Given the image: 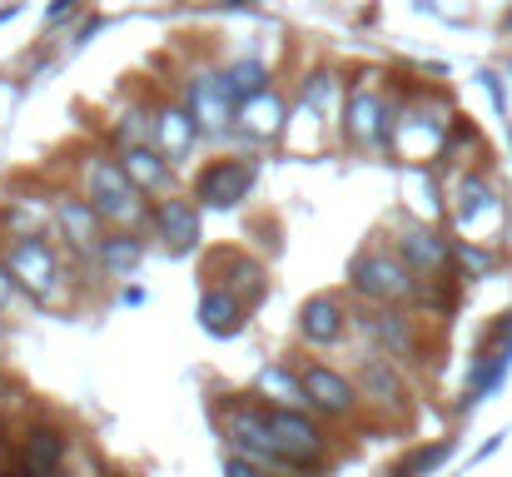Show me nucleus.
Here are the masks:
<instances>
[{
    "label": "nucleus",
    "mask_w": 512,
    "mask_h": 477,
    "mask_svg": "<svg viewBox=\"0 0 512 477\" xmlns=\"http://www.w3.org/2000/svg\"><path fill=\"white\" fill-rule=\"evenodd\" d=\"M339 100V75L334 70H319V75H309L304 80V90H299V105L304 110H314V115H329V105Z\"/></svg>",
    "instance_id": "27"
},
{
    "label": "nucleus",
    "mask_w": 512,
    "mask_h": 477,
    "mask_svg": "<svg viewBox=\"0 0 512 477\" xmlns=\"http://www.w3.org/2000/svg\"><path fill=\"white\" fill-rule=\"evenodd\" d=\"M254 393L269 398L274 408H314V398H309V388H304V373H294L289 363H269V368L259 373Z\"/></svg>",
    "instance_id": "20"
},
{
    "label": "nucleus",
    "mask_w": 512,
    "mask_h": 477,
    "mask_svg": "<svg viewBox=\"0 0 512 477\" xmlns=\"http://www.w3.org/2000/svg\"><path fill=\"white\" fill-rule=\"evenodd\" d=\"M343 328H348V314H343V304L334 294H314L304 309H299V333L309 338V343H339Z\"/></svg>",
    "instance_id": "15"
},
{
    "label": "nucleus",
    "mask_w": 512,
    "mask_h": 477,
    "mask_svg": "<svg viewBox=\"0 0 512 477\" xmlns=\"http://www.w3.org/2000/svg\"><path fill=\"white\" fill-rule=\"evenodd\" d=\"M80 179H85V189H90V199H100V194H120V189H135V179H130V169H125V159L115 155H85L80 159Z\"/></svg>",
    "instance_id": "23"
},
{
    "label": "nucleus",
    "mask_w": 512,
    "mask_h": 477,
    "mask_svg": "<svg viewBox=\"0 0 512 477\" xmlns=\"http://www.w3.org/2000/svg\"><path fill=\"white\" fill-rule=\"evenodd\" d=\"M0 333H5V328H0Z\"/></svg>",
    "instance_id": "35"
},
{
    "label": "nucleus",
    "mask_w": 512,
    "mask_h": 477,
    "mask_svg": "<svg viewBox=\"0 0 512 477\" xmlns=\"http://www.w3.org/2000/svg\"><path fill=\"white\" fill-rule=\"evenodd\" d=\"M453 259L473 274V279H483V274H493V254L488 249H478L473 239H463V244H453Z\"/></svg>",
    "instance_id": "29"
},
{
    "label": "nucleus",
    "mask_w": 512,
    "mask_h": 477,
    "mask_svg": "<svg viewBox=\"0 0 512 477\" xmlns=\"http://www.w3.org/2000/svg\"><path fill=\"white\" fill-rule=\"evenodd\" d=\"M269 428H274V443H279V453L294 473L314 468L324 458V433L304 408H269Z\"/></svg>",
    "instance_id": "4"
},
{
    "label": "nucleus",
    "mask_w": 512,
    "mask_h": 477,
    "mask_svg": "<svg viewBox=\"0 0 512 477\" xmlns=\"http://www.w3.org/2000/svg\"><path fill=\"white\" fill-rule=\"evenodd\" d=\"M204 279H214L219 289L239 294L244 304H259V299H264V289H269V279H264V264H254L249 254H234V249H219V254H209V264H204Z\"/></svg>",
    "instance_id": "9"
},
{
    "label": "nucleus",
    "mask_w": 512,
    "mask_h": 477,
    "mask_svg": "<svg viewBox=\"0 0 512 477\" xmlns=\"http://www.w3.org/2000/svg\"><path fill=\"white\" fill-rule=\"evenodd\" d=\"M155 229L165 234V244H170L174 254H189V249L199 244V209H194L189 199H160Z\"/></svg>",
    "instance_id": "19"
},
{
    "label": "nucleus",
    "mask_w": 512,
    "mask_h": 477,
    "mask_svg": "<svg viewBox=\"0 0 512 477\" xmlns=\"http://www.w3.org/2000/svg\"><path fill=\"white\" fill-rule=\"evenodd\" d=\"M508 25H512V15H508Z\"/></svg>",
    "instance_id": "34"
},
{
    "label": "nucleus",
    "mask_w": 512,
    "mask_h": 477,
    "mask_svg": "<svg viewBox=\"0 0 512 477\" xmlns=\"http://www.w3.org/2000/svg\"><path fill=\"white\" fill-rule=\"evenodd\" d=\"M199 323H204V333H214V338L239 333V328H244V299L229 294V289H219V284H209L204 299H199Z\"/></svg>",
    "instance_id": "22"
},
{
    "label": "nucleus",
    "mask_w": 512,
    "mask_h": 477,
    "mask_svg": "<svg viewBox=\"0 0 512 477\" xmlns=\"http://www.w3.org/2000/svg\"><path fill=\"white\" fill-rule=\"evenodd\" d=\"M140 259H145L140 229H115V234H105L100 249H95V264H100L110 279H130V274L140 269Z\"/></svg>",
    "instance_id": "17"
},
{
    "label": "nucleus",
    "mask_w": 512,
    "mask_h": 477,
    "mask_svg": "<svg viewBox=\"0 0 512 477\" xmlns=\"http://www.w3.org/2000/svg\"><path fill=\"white\" fill-rule=\"evenodd\" d=\"M75 5H80V0H55V5H50V20H65V15H75Z\"/></svg>",
    "instance_id": "33"
},
{
    "label": "nucleus",
    "mask_w": 512,
    "mask_h": 477,
    "mask_svg": "<svg viewBox=\"0 0 512 477\" xmlns=\"http://www.w3.org/2000/svg\"><path fill=\"white\" fill-rule=\"evenodd\" d=\"M184 95H189V110H194L199 130H209V135H224L229 120L239 115V95H234L229 75H194Z\"/></svg>",
    "instance_id": "6"
},
{
    "label": "nucleus",
    "mask_w": 512,
    "mask_h": 477,
    "mask_svg": "<svg viewBox=\"0 0 512 477\" xmlns=\"http://www.w3.org/2000/svg\"><path fill=\"white\" fill-rule=\"evenodd\" d=\"M110 140L120 150H135V145H155V115L145 105H130L115 125H110Z\"/></svg>",
    "instance_id": "26"
},
{
    "label": "nucleus",
    "mask_w": 512,
    "mask_h": 477,
    "mask_svg": "<svg viewBox=\"0 0 512 477\" xmlns=\"http://www.w3.org/2000/svg\"><path fill=\"white\" fill-rule=\"evenodd\" d=\"M348 284H353V294H363L368 304H403V299L413 304V294H418L423 274H418V269H408L398 249H368V254H358V259H353Z\"/></svg>",
    "instance_id": "1"
},
{
    "label": "nucleus",
    "mask_w": 512,
    "mask_h": 477,
    "mask_svg": "<svg viewBox=\"0 0 512 477\" xmlns=\"http://www.w3.org/2000/svg\"><path fill=\"white\" fill-rule=\"evenodd\" d=\"M120 159H125V169H130L135 189H145V194H165V189H170L174 159L165 155L160 145H135V150H120Z\"/></svg>",
    "instance_id": "21"
},
{
    "label": "nucleus",
    "mask_w": 512,
    "mask_h": 477,
    "mask_svg": "<svg viewBox=\"0 0 512 477\" xmlns=\"http://www.w3.org/2000/svg\"><path fill=\"white\" fill-rule=\"evenodd\" d=\"M358 388H363V398H368V403H378V408H393V413H403V408H408L403 378H398V368H393V363H383V358H363V368H358Z\"/></svg>",
    "instance_id": "18"
},
{
    "label": "nucleus",
    "mask_w": 512,
    "mask_h": 477,
    "mask_svg": "<svg viewBox=\"0 0 512 477\" xmlns=\"http://www.w3.org/2000/svg\"><path fill=\"white\" fill-rule=\"evenodd\" d=\"M393 249L403 254V264L408 269H418V274H443L448 269V259H453V244L438 234V229H428V224H398V239H393Z\"/></svg>",
    "instance_id": "10"
},
{
    "label": "nucleus",
    "mask_w": 512,
    "mask_h": 477,
    "mask_svg": "<svg viewBox=\"0 0 512 477\" xmlns=\"http://www.w3.org/2000/svg\"><path fill=\"white\" fill-rule=\"evenodd\" d=\"M254 179H259V164L254 159H214L209 169H199L194 199L209 204V209H234L239 199H249Z\"/></svg>",
    "instance_id": "5"
},
{
    "label": "nucleus",
    "mask_w": 512,
    "mask_h": 477,
    "mask_svg": "<svg viewBox=\"0 0 512 477\" xmlns=\"http://www.w3.org/2000/svg\"><path fill=\"white\" fill-rule=\"evenodd\" d=\"M5 269L15 274V284L35 299H55V289L70 279L60 264V249L45 244V234H15V244H5Z\"/></svg>",
    "instance_id": "2"
},
{
    "label": "nucleus",
    "mask_w": 512,
    "mask_h": 477,
    "mask_svg": "<svg viewBox=\"0 0 512 477\" xmlns=\"http://www.w3.org/2000/svg\"><path fill=\"white\" fill-rule=\"evenodd\" d=\"M194 140H199V120H194L189 105H165V110H155V145H160L174 164L194 150Z\"/></svg>",
    "instance_id": "13"
},
{
    "label": "nucleus",
    "mask_w": 512,
    "mask_h": 477,
    "mask_svg": "<svg viewBox=\"0 0 512 477\" xmlns=\"http://www.w3.org/2000/svg\"><path fill=\"white\" fill-rule=\"evenodd\" d=\"M448 453H453V438H443V443H433V448H423V453H413V458L403 463V473H408V477L433 473V468H438V463H443Z\"/></svg>",
    "instance_id": "30"
},
{
    "label": "nucleus",
    "mask_w": 512,
    "mask_h": 477,
    "mask_svg": "<svg viewBox=\"0 0 512 477\" xmlns=\"http://www.w3.org/2000/svg\"><path fill=\"white\" fill-rule=\"evenodd\" d=\"M358 328H363V338H373V343H378L383 353H393V358L413 353V318L398 314L393 304H383L378 314H363Z\"/></svg>",
    "instance_id": "14"
},
{
    "label": "nucleus",
    "mask_w": 512,
    "mask_h": 477,
    "mask_svg": "<svg viewBox=\"0 0 512 477\" xmlns=\"http://www.w3.org/2000/svg\"><path fill=\"white\" fill-rule=\"evenodd\" d=\"M105 224H120V229H145L155 224V209L145 204V189H120V194H100L95 199Z\"/></svg>",
    "instance_id": "25"
},
{
    "label": "nucleus",
    "mask_w": 512,
    "mask_h": 477,
    "mask_svg": "<svg viewBox=\"0 0 512 477\" xmlns=\"http://www.w3.org/2000/svg\"><path fill=\"white\" fill-rule=\"evenodd\" d=\"M55 224H60V239L70 244V254H90V259H95V249H100V239H105V214H100L95 199L65 194V199L55 204Z\"/></svg>",
    "instance_id": "7"
},
{
    "label": "nucleus",
    "mask_w": 512,
    "mask_h": 477,
    "mask_svg": "<svg viewBox=\"0 0 512 477\" xmlns=\"http://www.w3.org/2000/svg\"><path fill=\"white\" fill-rule=\"evenodd\" d=\"M224 477H264V473H259V463H249V458L234 453V458H224Z\"/></svg>",
    "instance_id": "31"
},
{
    "label": "nucleus",
    "mask_w": 512,
    "mask_h": 477,
    "mask_svg": "<svg viewBox=\"0 0 512 477\" xmlns=\"http://www.w3.org/2000/svg\"><path fill=\"white\" fill-rule=\"evenodd\" d=\"M239 120H244V135H249V140H269V135H279V125H284V100H279L274 90H259V95H249V100L239 105Z\"/></svg>",
    "instance_id": "24"
},
{
    "label": "nucleus",
    "mask_w": 512,
    "mask_h": 477,
    "mask_svg": "<svg viewBox=\"0 0 512 477\" xmlns=\"http://www.w3.org/2000/svg\"><path fill=\"white\" fill-rule=\"evenodd\" d=\"M343 130H348V140H353L358 150H378V145L388 140V130H393L388 105H383L368 85H358V90L348 95V105H343Z\"/></svg>",
    "instance_id": "8"
},
{
    "label": "nucleus",
    "mask_w": 512,
    "mask_h": 477,
    "mask_svg": "<svg viewBox=\"0 0 512 477\" xmlns=\"http://www.w3.org/2000/svg\"><path fill=\"white\" fill-rule=\"evenodd\" d=\"M15 289H20V284H15V274L5 269V259H0V309H10V299H15Z\"/></svg>",
    "instance_id": "32"
},
{
    "label": "nucleus",
    "mask_w": 512,
    "mask_h": 477,
    "mask_svg": "<svg viewBox=\"0 0 512 477\" xmlns=\"http://www.w3.org/2000/svg\"><path fill=\"white\" fill-rule=\"evenodd\" d=\"M508 234H512V229H508Z\"/></svg>",
    "instance_id": "36"
},
{
    "label": "nucleus",
    "mask_w": 512,
    "mask_h": 477,
    "mask_svg": "<svg viewBox=\"0 0 512 477\" xmlns=\"http://www.w3.org/2000/svg\"><path fill=\"white\" fill-rule=\"evenodd\" d=\"M304 388H309L314 408H319V413H329V418H353V413H358V388H353L343 373L324 368V363L304 368Z\"/></svg>",
    "instance_id": "11"
},
{
    "label": "nucleus",
    "mask_w": 512,
    "mask_h": 477,
    "mask_svg": "<svg viewBox=\"0 0 512 477\" xmlns=\"http://www.w3.org/2000/svg\"><path fill=\"white\" fill-rule=\"evenodd\" d=\"M224 438H229V448H234L239 458H249V463H259V468L294 473V468L284 463L279 443H274L269 408H259V403H239V408H229V413H224Z\"/></svg>",
    "instance_id": "3"
},
{
    "label": "nucleus",
    "mask_w": 512,
    "mask_h": 477,
    "mask_svg": "<svg viewBox=\"0 0 512 477\" xmlns=\"http://www.w3.org/2000/svg\"><path fill=\"white\" fill-rule=\"evenodd\" d=\"M453 214H458V224L473 234L483 219H503V199L488 189V179H478V174H463L458 179V189H453Z\"/></svg>",
    "instance_id": "12"
},
{
    "label": "nucleus",
    "mask_w": 512,
    "mask_h": 477,
    "mask_svg": "<svg viewBox=\"0 0 512 477\" xmlns=\"http://www.w3.org/2000/svg\"><path fill=\"white\" fill-rule=\"evenodd\" d=\"M65 463V438L55 428H30L20 443V473L25 477H60Z\"/></svg>",
    "instance_id": "16"
},
{
    "label": "nucleus",
    "mask_w": 512,
    "mask_h": 477,
    "mask_svg": "<svg viewBox=\"0 0 512 477\" xmlns=\"http://www.w3.org/2000/svg\"><path fill=\"white\" fill-rule=\"evenodd\" d=\"M229 80H234V95H239V105H244L249 95L269 90V85H264V80H269V70H264L259 60H239V65L229 70Z\"/></svg>",
    "instance_id": "28"
}]
</instances>
